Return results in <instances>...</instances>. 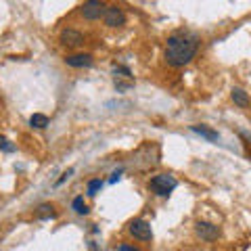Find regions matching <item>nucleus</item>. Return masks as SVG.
<instances>
[{"label":"nucleus","mask_w":251,"mask_h":251,"mask_svg":"<svg viewBox=\"0 0 251 251\" xmlns=\"http://www.w3.org/2000/svg\"><path fill=\"white\" fill-rule=\"evenodd\" d=\"M72 207H74V211L75 214H80V216H86L88 214V205H86V201H84V197H75L74 201H72Z\"/></svg>","instance_id":"obj_13"},{"label":"nucleus","mask_w":251,"mask_h":251,"mask_svg":"<svg viewBox=\"0 0 251 251\" xmlns=\"http://www.w3.org/2000/svg\"><path fill=\"white\" fill-rule=\"evenodd\" d=\"M36 218H38V220H49V218H57V211H54V207L50 205V203H42V205L36 209Z\"/></svg>","instance_id":"obj_11"},{"label":"nucleus","mask_w":251,"mask_h":251,"mask_svg":"<svg viewBox=\"0 0 251 251\" xmlns=\"http://www.w3.org/2000/svg\"><path fill=\"white\" fill-rule=\"evenodd\" d=\"M230 97H232V100H234V105H239V107H249V97H247V92L243 90V88H232Z\"/></svg>","instance_id":"obj_10"},{"label":"nucleus","mask_w":251,"mask_h":251,"mask_svg":"<svg viewBox=\"0 0 251 251\" xmlns=\"http://www.w3.org/2000/svg\"><path fill=\"white\" fill-rule=\"evenodd\" d=\"M195 232H197V237L203 241H216L220 237V228L211 222H197L195 224Z\"/></svg>","instance_id":"obj_6"},{"label":"nucleus","mask_w":251,"mask_h":251,"mask_svg":"<svg viewBox=\"0 0 251 251\" xmlns=\"http://www.w3.org/2000/svg\"><path fill=\"white\" fill-rule=\"evenodd\" d=\"M197 50H199L197 36L191 34V31H176L166 40L163 57H166V63L172 67H184L195 59Z\"/></svg>","instance_id":"obj_1"},{"label":"nucleus","mask_w":251,"mask_h":251,"mask_svg":"<svg viewBox=\"0 0 251 251\" xmlns=\"http://www.w3.org/2000/svg\"><path fill=\"white\" fill-rule=\"evenodd\" d=\"M0 149H2L4 153H15V145L6 136H0Z\"/></svg>","instance_id":"obj_15"},{"label":"nucleus","mask_w":251,"mask_h":251,"mask_svg":"<svg viewBox=\"0 0 251 251\" xmlns=\"http://www.w3.org/2000/svg\"><path fill=\"white\" fill-rule=\"evenodd\" d=\"M105 11H107V6L103 2H99V0H88V2H84V6H82V15L88 21L100 19L105 15Z\"/></svg>","instance_id":"obj_5"},{"label":"nucleus","mask_w":251,"mask_h":251,"mask_svg":"<svg viewBox=\"0 0 251 251\" xmlns=\"http://www.w3.org/2000/svg\"><path fill=\"white\" fill-rule=\"evenodd\" d=\"M72 174H74V170H67V172H65V174H63V176L59 178V182H57V186H61V184H63V182H65V180L69 178V176H72Z\"/></svg>","instance_id":"obj_17"},{"label":"nucleus","mask_w":251,"mask_h":251,"mask_svg":"<svg viewBox=\"0 0 251 251\" xmlns=\"http://www.w3.org/2000/svg\"><path fill=\"white\" fill-rule=\"evenodd\" d=\"M103 180H100V178H94V180H90V182H88V195H90V197H94V195H97L99 191H100V188H103Z\"/></svg>","instance_id":"obj_14"},{"label":"nucleus","mask_w":251,"mask_h":251,"mask_svg":"<svg viewBox=\"0 0 251 251\" xmlns=\"http://www.w3.org/2000/svg\"><path fill=\"white\" fill-rule=\"evenodd\" d=\"M191 130L195 132V134H199V136H203V138H207V140H220V134L216 130H211V128H207V126H191Z\"/></svg>","instance_id":"obj_9"},{"label":"nucleus","mask_w":251,"mask_h":251,"mask_svg":"<svg viewBox=\"0 0 251 251\" xmlns=\"http://www.w3.org/2000/svg\"><path fill=\"white\" fill-rule=\"evenodd\" d=\"M82 42H84V36L80 34V31L69 29V27L61 31V44L69 46V49H75V46H80Z\"/></svg>","instance_id":"obj_8"},{"label":"nucleus","mask_w":251,"mask_h":251,"mask_svg":"<svg viewBox=\"0 0 251 251\" xmlns=\"http://www.w3.org/2000/svg\"><path fill=\"white\" fill-rule=\"evenodd\" d=\"M176 186H178V180L172 174H157L149 180V191L157 195V197H170Z\"/></svg>","instance_id":"obj_2"},{"label":"nucleus","mask_w":251,"mask_h":251,"mask_svg":"<svg viewBox=\"0 0 251 251\" xmlns=\"http://www.w3.org/2000/svg\"><path fill=\"white\" fill-rule=\"evenodd\" d=\"M128 232H130L134 239H138V241H151V239H153L151 224H149L147 220H143V218L132 220V222L128 224Z\"/></svg>","instance_id":"obj_3"},{"label":"nucleus","mask_w":251,"mask_h":251,"mask_svg":"<svg viewBox=\"0 0 251 251\" xmlns=\"http://www.w3.org/2000/svg\"><path fill=\"white\" fill-rule=\"evenodd\" d=\"M120 176H122V170H117V172H113V174H111V178H109V182H117V180H120Z\"/></svg>","instance_id":"obj_18"},{"label":"nucleus","mask_w":251,"mask_h":251,"mask_svg":"<svg viewBox=\"0 0 251 251\" xmlns=\"http://www.w3.org/2000/svg\"><path fill=\"white\" fill-rule=\"evenodd\" d=\"M113 74H115L117 77H132L130 69H128V67H122V65H117V67L113 69ZM117 77H115V80H117Z\"/></svg>","instance_id":"obj_16"},{"label":"nucleus","mask_w":251,"mask_h":251,"mask_svg":"<svg viewBox=\"0 0 251 251\" xmlns=\"http://www.w3.org/2000/svg\"><path fill=\"white\" fill-rule=\"evenodd\" d=\"M103 21H105L107 27H122L126 23V13L117 4H111V6H107V11L103 15Z\"/></svg>","instance_id":"obj_4"},{"label":"nucleus","mask_w":251,"mask_h":251,"mask_svg":"<svg viewBox=\"0 0 251 251\" xmlns=\"http://www.w3.org/2000/svg\"><path fill=\"white\" fill-rule=\"evenodd\" d=\"M65 63L69 67H75V69H82V67H92V54L88 52H80V54H69L65 57Z\"/></svg>","instance_id":"obj_7"},{"label":"nucleus","mask_w":251,"mask_h":251,"mask_svg":"<svg viewBox=\"0 0 251 251\" xmlns=\"http://www.w3.org/2000/svg\"><path fill=\"white\" fill-rule=\"evenodd\" d=\"M115 251H140V249H136V247H132V245H120Z\"/></svg>","instance_id":"obj_19"},{"label":"nucleus","mask_w":251,"mask_h":251,"mask_svg":"<svg viewBox=\"0 0 251 251\" xmlns=\"http://www.w3.org/2000/svg\"><path fill=\"white\" fill-rule=\"evenodd\" d=\"M29 126L31 128H36V130H44L46 126H49V117L42 115V113H34L29 117Z\"/></svg>","instance_id":"obj_12"}]
</instances>
